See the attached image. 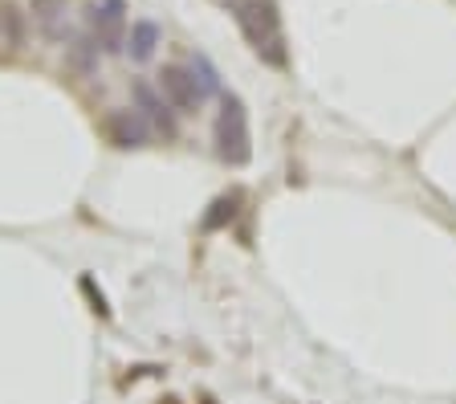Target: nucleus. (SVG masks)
<instances>
[{
  "label": "nucleus",
  "mask_w": 456,
  "mask_h": 404,
  "mask_svg": "<svg viewBox=\"0 0 456 404\" xmlns=\"http://www.w3.org/2000/svg\"><path fill=\"white\" fill-rule=\"evenodd\" d=\"M131 98H134V111L147 119V127H151V131H159L163 139H175V135H180V115L167 106V98L159 95V87H151V82L134 78V82H131Z\"/></svg>",
  "instance_id": "5"
},
{
  "label": "nucleus",
  "mask_w": 456,
  "mask_h": 404,
  "mask_svg": "<svg viewBox=\"0 0 456 404\" xmlns=\"http://www.w3.org/2000/svg\"><path fill=\"white\" fill-rule=\"evenodd\" d=\"M212 144H216V160L228 168H245L253 160V127H248V106L240 95H220Z\"/></svg>",
  "instance_id": "2"
},
{
  "label": "nucleus",
  "mask_w": 456,
  "mask_h": 404,
  "mask_svg": "<svg viewBox=\"0 0 456 404\" xmlns=\"http://www.w3.org/2000/svg\"><path fill=\"white\" fill-rule=\"evenodd\" d=\"M163 41V29L155 25V21H131V33H126V58L139 62V66H147V62L155 58V49H159Z\"/></svg>",
  "instance_id": "7"
},
{
  "label": "nucleus",
  "mask_w": 456,
  "mask_h": 404,
  "mask_svg": "<svg viewBox=\"0 0 456 404\" xmlns=\"http://www.w3.org/2000/svg\"><path fill=\"white\" fill-rule=\"evenodd\" d=\"M159 95L167 98V106L175 111V115H196L200 106H204V90H200L196 74H191V66H163L159 70Z\"/></svg>",
  "instance_id": "4"
},
{
  "label": "nucleus",
  "mask_w": 456,
  "mask_h": 404,
  "mask_svg": "<svg viewBox=\"0 0 456 404\" xmlns=\"http://www.w3.org/2000/svg\"><path fill=\"white\" fill-rule=\"evenodd\" d=\"M240 212V193H228V196H216V201L208 204V212L200 217V229L204 233H216L224 229V225H232V217Z\"/></svg>",
  "instance_id": "10"
},
{
  "label": "nucleus",
  "mask_w": 456,
  "mask_h": 404,
  "mask_svg": "<svg viewBox=\"0 0 456 404\" xmlns=\"http://www.w3.org/2000/svg\"><path fill=\"white\" fill-rule=\"evenodd\" d=\"M191 74H196V82H200V90H204V98L224 95V90H220V70L212 66L204 54H196V58H191Z\"/></svg>",
  "instance_id": "11"
},
{
  "label": "nucleus",
  "mask_w": 456,
  "mask_h": 404,
  "mask_svg": "<svg viewBox=\"0 0 456 404\" xmlns=\"http://www.w3.org/2000/svg\"><path fill=\"white\" fill-rule=\"evenodd\" d=\"M90 29H94V45L102 54H126V4L123 0H98L90 4Z\"/></svg>",
  "instance_id": "3"
},
{
  "label": "nucleus",
  "mask_w": 456,
  "mask_h": 404,
  "mask_svg": "<svg viewBox=\"0 0 456 404\" xmlns=\"http://www.w3.org/2000/svg\"><path fill=\"white\" fill-rule=\"evenodd\" d=\"M102 131H106V139H110L114 147H123V152H139V147H147V139H151V127H147V119H142L139 111H110Z\"/></svg>",
  "instance_id": "6"
},
{
  "label": "nucleus",
  "mask_w": 456,
  "mask_h": 404,
  "mask_svg": "<svg viewBox=\"0 0 456 404\" xmlns=\"http://www.w3.org/2000/svg\"><path fill=\"white\" fill-rule=\"evenodd\" d=\"M66 0H33V21L41 25V33L45 37H61L66 33Z\"/></svg>",
  "instance_id": "9"
},
{
  "label": "nucleus",
  "mask_w": 456,
  "mask_h": 404,
  "mask_svg": "<svg viewBox=\"0 0 456 404\" xmlns=\"http://www.w3.org/2000/svg\"><path fill=\"white\" fill-rule=\"evenodd\" d=\"M98 58H102V49L94 45V37H77L66 45V66L74 70L77 78H90L98 70Z\"/></svg>",
  "instance_id": "8"
},
{
  "label": "nucleus",
  "mask_w": 456,
  "mask_h": 404,
  "mask_svg": "<svg viewBox=\"0 0 456 404\" xmlns=\"http://www.w3.org/2000/svg\"><path fill=\"white\" fill-rule=\"evenodd\" d=\"M228 4H232V17H237L240 33H245V41L253 45L256 58L273 70L289 66V45H285L277 0H228Z\"/></svg>",
  "instance_id": "1"
}]
</instances>
